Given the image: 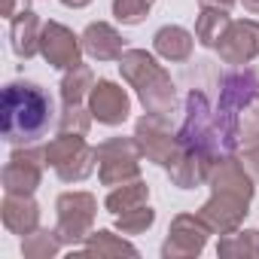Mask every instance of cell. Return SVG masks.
<instances>
[{
    "mask_svg": "<svg viewBox=\"0 0 259 259\" xmlns=\"http://www.w3.org/2000/svg\"><path fill=\"white\" fill-rule=\"evenodd\" d=\"M61 4L67 7V10H82V7H89L92 0H61Z\"/></svg>",
    "mask_w": 259,
    "mask_h": 259,
    "instance_id": "d6a6232c",
    "label": "cell"
},
{
    "mask_svg": "<svg viewBox=\"0 0 259 259\" xmlns=\"http://www.w3.org/2000/svg\"><path fill=\"white\" fill-rule=\"evenodd\" d=\"M232 22H235V19L229 16V10H220V7H201V13H198V19H195V40H198V46H204V49H217L220 40L226 37V31H229Z\"/></svg>",
    "mask_w": 259,
    "mask_h": 259,
    "instance_id": "ffe728a7",
    "label": "cell"
},
{
    "mask_svg": "<svg viewBox=\"0 0 259 259\" xmlns=\"http://www.w3.org/2000/svg\"><path fill=\"white\" fill-rule=\"evenodd\" d=\"M82 37H76L67 25L61 22H43V34H40V55L46 58L49 67L55 70H67L73 64L82 61Z\"/></svg>",
    "mask_w": 259,
    "mask_h": 259,
    "instance_id": "30bf717a",
    "label": "cell"
},
{
    "mask_svg": "<svg viewBox=\"0 0 259 259\" xmlns=\"http://www.w3.org/2000/svg\"><path fill=\"white\" fill-rule=\"evenodd\" d=\"M4 16H16V0H4Z\"/></svg>",
    "mask_w": 259,
    "mask_h": 259,
    "instance_id": "836d02e7",
    "label": "cell"
},
{
    "mask_svg": "<svg viewBox=\"0 0 259 259\" xmlns=\"http://www.w3.org/2000/svg\"><path fill=\"white\" fill-rule=\"evenodd\" d=\"M201 7H220V10H232L238 0H198Z\"/></svg>",
    "mask_w": 259,
    "mask_h": 259,
    "instance_id": "4dcf8cb0",
    "label": "cell"
},
{
    "mask_svg": "<svg viewBox=\"0 0 259 259\" xmlns=\"http://www.w3.org/2000/svg\"><path fill=\"white\" fill-rule=\"evenodd\" d=\"M40 34H43V22L34 10L22 7L13 19H10V43H13V52L19 58H34L40 55Z\"/></svg>",
    "mask_w": 259,
    "mask_h": 259,
    "instance_id": "e0dca14e",
    "label": "cell"
},
{
    "mask_svg": "<svg viewBox=\"0 0 259 259\" xmlns=\"http://www.w3.org/2000/svg\"><path fill=\"white\" fill-rule=\"evenodd\" d=\"M55 213H58V238L67 247H82V241L95 232V213H98V198L92 192H61L55 198Z\"/></svg>",
    "mask_w": 259,
    "mask_h": 259,
    "instance_id": "8992f818",
    "label": "cell"
},
{
    "mask_svg": "<svg viewBox=\"0 0 259 259\" xmlns=\"http://www.w3.org/2000/svg\"><path fill=\"white\" fill-rule=\"evenodd\" d=\"M46 147H16L4 165V192L13 195H34L43 183V171H46Z\"/></svg>",
    "mask_w": 259,
    "mask_h": 259,
    "instance_id": "ba28073f",
    "label": "cell"
},
{
    "mask_svg": "<svg viewBox=\"0 0 259 259\" xmlns=\"http://www.w3.org/2000/svg\"><path fill=\"white\" fill-rule=\"evenodd\" d=\"M135 138L144 150V159L153 165L168 168L171 159L180 153V135L174 132V122L165 113H144L135 122Z\"/></svg>",
    "mask_w": 259,
    "mask_h": 259,
    "instance_id": "52a82bcc",
    "label": "cell"
},
{
    "mask_svg": "<svg viewBox=\"0 0 259 259\" xmlns=\"http://www.w3.org/2000/svg\"><path fill=\"white\" fill-rule=\"evenodd\" d=\"M210 226L195 213H177L168 226V238L162 244V259H195L207 247Z\"/></svg>",
    "mask_w": 259,
    "mask_h": 259,
    "instance_id": "9c48e42d",
    "label": "cell"
},
{
    "mask_svg": "<svg viewBox=\"0 0 259 259\" xmlns=\"http://www.w3.org/2000/svg\"><path fill=\"white\" fill-rule=\"evenodd\" d=\"M79 253H89V256H98V259H104V256H138V247L132 241H125L122 232L116 235L110 229H95L82 241Z\"/></svg>",
    "mask_w": 259,
    "mask_h": 259,
    "instance_id": "44dd1931",
    "label": "cell"
},
{
    "mask_svg": "<svg viewBox=\"0 0 259 259\" xmlns=\"http://www.w3.org/2000/svg\"><path fill=\"white\" fill-rule=\"evenodd\" d=\"M180 147L201 153L207 159H220L217 128H213V104L201 89H189L183 101V125H180Z\"/></svg>",
    "mask_w": 259,
    "mask_h": 259,
    "instance_id": "277c9868",
    "label": "cell"
},
{
    "mask_svg": "<svg viewBox=\"0 0 259 259\" xmlns=\"http://www.w3.org/2000/svg\"><path fill=\"white\" fill-rule=\"evenodd\" d=\"M92 110L89 104H61L58 110V125H55V132L61 135H89V128H92Z\"/></svg>",
    "mask_w": 259,
    "mask_h": 259,
    "instance_id": "484cf974",
    "label": "cell"
},
{
    "mask_svg": "<svg viewBox=\"0 0 259 259\" xmlns=\"http://www.w3.org/2000/svg\"><path fill=\"white\" fill-rule=\"evenodd\" d=\"M98 150V180L101 186H122L141 177V159L144 150L138 144V138H110L104 144L95 147Z\"/></svg>",
    "mask_w": 259,
    "mask_h": 259,
    "instance_id": "5b68a950",
    "label": "cell"
},
{
    "mask_svg": "<svg viewBox=\"0 0 259 259\" xmlns=\"http://www.w3.org/2000/svg\"><path fill=\"white\" fill-rule=\"evenodd\" d=\"M247 213H250V201L229 195V192H210V198L198 207V217L210 226L213 235H229V232L241 229Z\"/></svg>",
    "mask_w": 259,
    "mask_h": 259,
    "instance_id": "7c38bea8",
    "label": "cell"
},
{
    "mask_svg": "<svg viewBox=\"0 0 259 259\" xmlns=\"http://www.w3.org/2000/svg\"><path fill=\"white\" fill-rule=\"evenodd\" d=\"M241 162H244V168L250 171V177L259 183V144H253V147H244V153H241Z\"/></svg>",
    "mask_w": 259,
    "mask_h": 259,
    "instance_id": "f546056e",
    "label": "cell"
},
{
    "mask_svg": "<svg viewBox=\"0 0 259 259\" xmlns=\"http://www.w3.org/2000/svg\"><path fill=\"white\" fill-rule=\"evenodd\" d=\"M58 125L55 101L34 79H13L0 95V132L13 147H34Z\"/></svg>",
    "mask_w": 259,
    "mask_h": 259,
    "instance_id": "6da1fadb",
    "label": "cell"
},
{
    "mask_svg": "<svg viewBox=\"0 0 259 259\" xmlns=\"http://www.w3.org/2000/svg\"><path fill=\"white\" fill-rule=\"evenodd\" d=\"M220 259H259V229H235L220 235L217 244Z\"/></svg>",
    "mask_w": 259,
    "mask_h": 259,
    "instance_id": "cb8c5ba5",
    "label": "cell"
},
{
    "mask_svg": "<svg viewBox=\"0 0 259 259\" xmlns=\"http://www.w3.org/2000/svg\"><path fill=\"white\" fill-rule=\"evenodd\" d=\"M238 4H241L250 16H259V0H238Z\"/></svg>",
    "mask_w": 259,
    "mask_h": 259,
    "instance_id": "1f68e13d",
    "label": "cell"
},
{
    "mask_svg": "<svg viewBox=\"0 0 259 259\" xmlns=\"http://www.w3.org/2000/svg\"><path fill=\"white\" fill-rule=\"evenodd\" d=\"M116 64H119L122 79L138 92V101L144 104L147 113H165V116H171L177 110V85H174L171 73L159 64L156 52L125 49Z\"/></svg>",
    "mask_w": 259,
    "mask_h": 259,
    "instance_id": "7a4b0ae2",
    "label": "cell"
},
{
    "mask_svg": "<svg viewBox=\"0 0 259 259\" xmlns=\"http://www.w3.org/2000/svg\"><path fill=\"white\" fill-rule=\"evenodd\" d=\"M153 223H156V210L150 204H141L135 210H125V213L116 217V232H122V235H144L147 229H153Z\"/></svg>",
    "mask_w": 259,
    "mask_h": 259,
    "instance_id": "4316f807",
    "label": "cell"
},
{
    "mask_svg": "<svg viewBox=\"0 0 259 259\" xmlns=\"http://www.w3.org/2000/svg\"><path fill=\"white\" fill-rule=\"evenodd\" d=\"M195 34H189L186 28L180 25H165L153 34V52L171 64H183L192 58V49H195Z\"/></svg>",
    "mask_w": 259,
    "mask_h": 259,
    "instance_id": "d6986e66",
    "label": "cell"
},
{
    "mask_svg": "<svg viewBox=\"0 0 259 259\" xmlns=\"http://www.w3.org/2000/svg\"><path fill=\"white\" fill-rule=\"evenodd\" d=\"M64 247V241L58 238V229L49 226H37L34 232L22 235V256L25 259H52L58 256Z\"/></svg>",
    "mask_w": 259,
    "mask_h": 259,
    "instance_id": "d4e9b609",
    "label": "cell"
},
{
    "mask_svg": "<svg viewBox=\"0 0 259 259\" xmlns=\"http://www.w3.org/2000/svg\"><path fill=\"white\" fill-rule=\"evenodd\" d=\"M207 186H210V192H229V195H238V198H247V201H253V192H256V180L250 177V171L244 168V162L235 153L220 156L210 165Z\"/></svg>",
    "mask_w": 259,
    "mask_h": 259,
    "instance_id": "5bb4252c",
    "label": "cell"
},
{
    "mask_svg": "<svg viewBox=\"0 0 259 259\" xmlns=\"http://www.w3.org/2000/svg\"><path fill=\"white\" fill-rule=\"evenodd\" d=\"M141 204H150V186H147V180H132V183H122V186H113L110 189V195L104 198V207H107V213H113V217H119V213H125V210H135V207H141Z\"/></svg>",
    "mask_w": 259,
    "mask_h": 259,
    "instance_id": "7402d4cb",
    "label": "cell"
},
{
    "mask_svg": "<svg viewBox=\"0 0 259 259\" xmlns=\"http://www.w3.org/2000/svg\"><path fill=\"white\" fill-rule=\"evenodd\" d=\"M89 110H92V116L101 125L116 128V125H122L128 116H132V98H128V92L119 82L98 79L92 95H89Z\"/></svg>",
    "mask_w": 259,
    "mask_h": 259,
    "instance_id": "4fadbf2b",
    "label": "cell"
},
{
    "mask_svg": "<svg viewBox=\"0 0 259 259\" xmlns=\"http://www.w3.org/2000/svg\"><path fill=\"white\" fill-rule=\"evenodd\" d=\"M82 37V49L89 58L95 61H119L125 52V37L110 25V22H92L85 25Z\"/></svg>",
    "mask_w": 259,
    "mask_h": 259,
    "instance_id": "2e32d148",
    "label": "cell"
},
{
    "mask_svg": "<svg viewBox=\"0 0 259 259\" xmlns=\"http://www.w3.org/2000/svg\"><path fill=\"white\" fill-rule=\"evenodd\" d=\"M259 144V98L241 110V147Z\"/></svg>",
    "mask_w": 259,
    "mask_h": 259,
    "instance_id": "f1b7e54d",
    "label": "cell"
},
{
    "mask_svg": "<svg viewBox=\"0 0 259 259\" xmlns=\"http://www.w3.org/2000/svg\"><path fill=\"white\" fill-rule=\"evenodd\" d=\"M220 61L232 67H244L253 58H259V22L256 19H238L229 25L226 37L217 46Z\"/></svg>",
    "mask_w": 259,
    "mask_h": 259,
    "instance_id": "8fae6325",
    "label": "cell"
},
{
    "mask_svg": "<svg viewBox=\"0 0 259 259\" xmlns=\"http://www.w3.org/2000/svg\"><path fill=\"white\" fill-rule=\"evenodd\" d=\"M46 165L61 183H82L98 168V150L82 135H55L46 144Z\"/></svg>",
    "mask_w": 259,
    "mask_h": 259,
    "instance_id": "3957f363",
    "label": "cell"
},
{
    "mask_svg": "<svg viewBox=\"0 0 259 259\" xmlns=\"http://www.w3.org/2000/svg\"><path fill=\"white\" fill-rule=\"evenodd\" d=\"M153 4H156V0H113V19L119 25L135 28V25H141L150 16Z\"/></svg>",
    "mask_w": 259,
    "mask_h": 259,
    "instance_id": "83f0119b",
    "label": "cell"
},
{
    "mask_svg": "<svg viewBox=\"0 0 259 259\" xmlns=\"http://www.w3.org/2000/svg\"><path fill=\"white\" fill-rule=\"evenodd\" d=\"M0 220H4L7 232L13 235H28L40 226V204L34 201V195H4V204H0Z\"/></svg>",
    "mask_w": 259,
    "mask_h": 259,
    "instance_id": "ac0fdd59",
    "label": "cell"
},
{
    "mask_svg": "<svg viewBox=\"0 0 259 259\" xmlns=\"http://www.w3.org/2000/svg\"><path fill=\"white\" fill-rule=\"evenodd\" d=\"M217 159H207L201 153H192V150H183L171 159V165L165 168L168 171V180L177 186V189H198V186H207V174H210V165Z\"/></svg>",
    "mask_w": 259,
    "mask_h": 259,
    "instance_id": "9a60e30c",
    "label": "cell"
},
{
    "mask_svg": "<svg viewBox=\"0 0 259 259\" xmlns=\"http://www.w3.org/2000/svg\"><path fill=\"white\" fill-rule=\"evenodd\" d=\"M95 73H92V67L89 64H73V67H67L64 70V76H61V104H89V95H92V89H95Z\"/></svg>",
    "mask_w": 259,
    "mask_h": 259,
    "instance_id": "603a6c76",
    "label": "cell"
}]
</instances>
